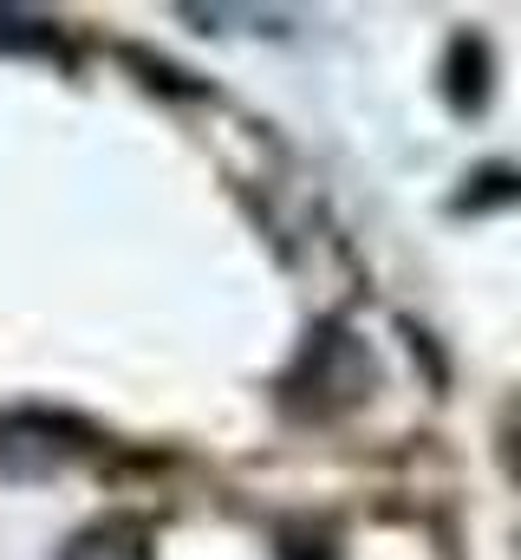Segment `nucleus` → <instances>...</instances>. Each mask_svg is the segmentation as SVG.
Wrapping results in <instances>:
<instances>
[{
  "mask_svg": "<svg viewBox=\"0 0 521 560\" xmlns=\"http://www.w3.org/2000/svg\"><path fill=\"white\" fill-rule=\"evenodd\" d=\"M0 46H13V52H39V46H53V33H46L39 20H26V13H0Z\"/></svg>",
  "mask_w": 521,
  "mask_h": 560,
  "instance_id": "1",
  "label": "nucleus"
}]
</instances>
